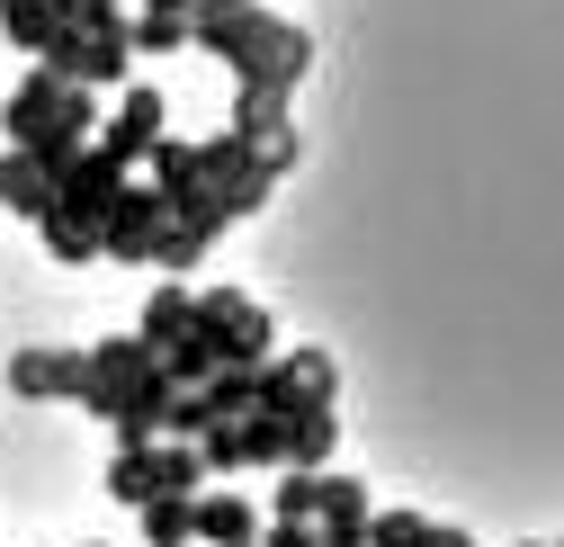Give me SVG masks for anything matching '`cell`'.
I'll list each match as a JSON object with an SVG mask.
<instances>
[{
	"mask_svg": "<svg viewBox=\"0 0 564 547\" xmlns=\"http://www.w3.org/2000/svg\"><path fill=\"white\" fill-rule=\"evenodd\" d=\"M197 10H260V0H197Z\"/></svg>",
	"mask_w": 564,
	"mask_h": 547,
	"instance_id": "cell-27",
	"label": "cell"
},
{
	"mask_svg": "<svg viewBox=\"0 0 564 547\" xmlns=\"http://www.w3.org/2000/svg\"><path fill=\"white\" fill-rule=\"evenodd\" d=\"M368 512L377 503H368L359 475H332V466L314 475V538L323 547H368Z\"/></svg>",
	"mask_w": 564,
	"mask_h": 547,
	"instance_id": "cell-8",
	"label": "cell"
},
{
	"mask_svg": "<svg viewBox=\"0 0 564 547\" xmlns=\"http://www.w3.org/2000/svg\"><path fill=\"white\" fill-rule=\"evenodd\" d=\"M117 189H126V171H117V162H99V153H82L73 171L54 180V216H63V225H82V234L99 243V207H108Z\"/></svg>",
	"mask_w": 564,
	"mask_h": 547,
	"instance_id": "cell-9",
	"label": "cell"
},
{
	"mask_svg": "<svg viewBox=\"0 0 564 547\" xmlns=\"http://www.w3.org/2000/svg\"><path fill=\"white\" fill-rule=\"evenodd\" d=\"M251 547H260V538H251Z\"/></svg>",
	"mask_w": 564,
	"mask_h": 547,
	"instance_id": "cell-30",
	"label": "cell"
},
{
	"mask_svg": "<svg viewBox=\"0 0 564 547\" xmlns=\"http://www.w3.org/2000/svg\"><path fill=\"white\" fill-rule=\"evenodd\" d=\"M206 251H216V243H206L197 225H162V234H153V260H144V269H162V279H188V269H197Z\"/></svg>",
	"mask_w": 564,
	"mask_h": 547,
	"instance_id": "cell-19",
	"label": "cell"
},
{
	"mask_svg": "<svg viewBox=\"0 0 564 547\" xmlns=\"http://www.w3.org/2000/svg\"><path fill=\"white\" fill-rule=\"evenodd\" d=\"M251 377H260V368H216V377H206V386H197L206 422H242V414H251Z\"/></svg>",
	"mask_w": 564,
	"mask_h": 547,
	"instance_id": "cell-20",
	"label": "cell"
},
{
	"mask_svg": "<svg viewBox=\"0 0 564 547\" xmlns=\"http://www.w3.org/2000/svg\"><path fill=\"white\" fill-rule=\"evenodd\" d=\"M153 368H162V360H153L134 332H108V341H90V351H82V395H73V404H90V414L108 422V414H117V404L144 386Z\"/></svg>",
	"mask_w": 564,
	"mask_h": 547,
	"instance_id": "cell-3",
	"label": "cell"
},
{
	"mask_svg": "<svg viewBox=\"0 0 564 547\" xmlns=\"http://www.w3.org/2000/svg\"><path fill=\"white\" fill-rule=\"evenodd\" d=\"M288 28H296V19H278L269 0H260V10H197V19H188V45H197V54H216L225 73L242 82L251 63H269L278 45H288Z\"/></svg>",
	"mask_w": 564,
	"mask_h": 547,
	"instance_id": "cell-1",
	"label": "cell"
},
{
	"mask_svg": "<svg viewBox=\"0 0 564 547\" xmlns=\"http://www.w3.org/2000/svg\"><path fill=\"white\" fill-rule=\"evenodd\" d=\"M45 73H54V82H73V90H126L134 45H126V36H99V28H63L54 54H45Z\"/></svg>",
	"mask_w": 564,
	"mask_h": 547,
	"instance_id": "cell-5",
	"label": "cell"
},
{
	"mask_svg": "<svg viewBox=\"0 0 564 547\" xmlns=\"http://www.w3.org/2000/svg\"><path fill=\"white\" fill-rule=\"evenodd\" d=\"M260 538V512L242 485H206L188 494V547H251Z\"/></svg>",
	"mask_w": 564,
	"mask_h": 547,
	"instance_id": "cell-7",
	"label": "cell"
},
{
	"mask_svg": "<svg viewBox=\"0 0 564 547\" xmlns=\"http://www.w3.org/2000/svg\"><path fill=\"white\" fill-rule=\"evenodd\" d=\"M278 368L296 377V395H305V404H332V395H340V368H332V351H288Z\"/></svg>",
	"mask_w": 564,
	"mask_h": 547,
	"instance_id": "cell-21",
	"label": "cell"
},
{
	"mask_svg": "<svg viewBox=\"0 0 564 547\" xmlns=\"http://www.w3.org/2000/svg\"><path fill=\"white\" fill-rule=\"evenodd\" d=\"M555 547H564V538H555Z\"/></svg>",
	"mask_w": 564,
	"mask_h": 547,
	"instance_id": "cell-29",
	"label": "cell"
},
{
	"mask_svg": "<svg viewBox=\"0 0 564 547\" xmlns=\"http://www.w3.org/2000/svg\"><path fill=\"white\" fill-rule=\"evenodd\" d=\"M225 135H242L251 153H269V144H288V99H251V90H234V117H225Z\"/></svg>",
	"mask_w": 564,
	"mask_h": 547,
	"instance_id": "cell-16",
	"label": "cell"
},
{
	"mask_svg": "<svg viewBox=\"0 0 564 547\" xmlns=\"http://www.w3.org/2000/svg\"><path fill=\"white\" fill-rule=\"evenodd\" d=\"M0 207H10V216H28V225H36V216L54 207V189H45V180H36V171H28L19 153H0Z\"/></svg>",
	"mask_w": 564,
	"mask_h": 547,
	"instance_id": "cell-18",
	"label": "cell"
},
{
	"mask_svg": "<svg viewBox=\"0 0 564 547\" xmlns=\"http://www.w3.org/2000/svg\"><path fill=\"white\" fill-rule=\"evenodd\" d=\"M10 395H19V404L82 395V351H19V360H10Z\"/></svg>",
	"mask_w": 564,
	"mask_h": 547,
	"instance_id": "cell-10",
	"label": "cell"
},
{
	"mask_svg": "<svg viewBox=\"0 0 564 547\" xmlns=\"http://www.w3.org/2000/svg\"><path fill=\"white\" fill-rule=\"evenodd\" d=\"M260 547H323L314 521H260Z\"/></svg>",
	"mask_w": 564,
	"mask_h": 547,
	"instance_id": "cell-26",
	"label": "cell"
},
{
	"mask_svg": "<svg viewBox=\"0 0 564 547\" xmlns=\"http://www.w3.org/2000/svg\"><path fill=\"white\" fill-rule=\"evenodd\" d=\"M188 323H197V288H188V279H162V288L144 297V323H134V341H144V351L162 360V351H171V341H180Z\"/></svg>",
	"mask_w": 564,
	"mask_h": 547,
	"instance_id": "cell-12",
	"label": "cell"
},
{
	"mask_svg": "<svg viewBox=\"0 0 564 547\" xmlns=\"http://www.w3.org/2000/svg\"><path fill=\"white\" fill-rule=\"evenodd\" d=\"M171 135V108H162V90H144V82H126V99H117V117L90 135V153L99 162H117L126 180H134V162H144L153 144Z\"/></svg>",
	"mask_w": 564,
	"mask_h": 547,
	"instance_id": "cell-4",
	"label": "cell"
},
{
	"mask_svg": "<svg viewBox=\"0 0 564 547\" xmlns=\"http://www.w3.org/2000/svg\"><path fill=\"white\" fill-rule=\"evenodd\" d=\"M368 547H475V538L431 512H368Z\"/></svg>",
	"mask_w": 564,
	"mask_h": 547,
	"instance_id": "cell-14",
	"label": "cell"
},
{
	"mask_svg": "<svg viewBox=\"0 0 564 547\" xmlns=\"http://www.w3.org/2000/svg\"><path fill=\"white\" fill-rule=\"evenodd\" d=\"M108 494L144 512V503L162 494V449H117V458H108Z\"/></svg>",
	"mask_w": 564,
	"mask_h": 547,
	"instance_id": "cell-17",
	"label": "cell"
},
{
	"mask_svg": "<svg viewBox=\"0 0 564 547\" xmlns=\"http://www.w3.org/2000/svg\"><path fill=\"white\" fill-rule=\"evenodd\" d=\"M63 28H73V19H63V10H45V0H0V36H10L28 63H45Z\"/></svg>",
	"mask_w": 564,
	"mask_h": 547,
	"instance_id": "cell-15",
	"label": "cell"
},
{
	"mask_svg": "<svg viewBox=\"0 0 564 547\" xmlns=\"http://www.w3.org/2000/svg\"><path fill=\"white\" fill-rule=\"evenodd\" d=\"M171 216H162V197H153V180H126L108 207H99V260H153V234H162Z\"/></svg>",
	"mask_w": 564,
	"mask_h": 547,
	"instance_id": "cell-6",
	"label": "cell"
},
{
	"mask_svg": "<svg viewBox=\"0 0 564 547\" xmlns=\"http://www.w3.org/2000/svg\"><path fill=\"white\" fill-rule=\"evenodd\" d=\"M36 243H45V251H54V260H63V269H90V260H99V243H90V234H82V225H63V216H54V207H45V216H36Z\"/></svg>",
	"mask_w": 564,
	"mask_h": 547,
	"instance_id": "cell-22",
	"label": "cell"
},
{
	"mask_svg": "<svg viewBox=\"0 0 564 547\" xmlns=\"http://www.w3.org/2000/svg\"><path fill=\"white\" fill-rule=\"evenodd\" d=\"M197 323L225 341V368H269V360H278V323H269V305L242 297V288H206V297H197Z\"/></svg>",
	"mask_w": 564,
	"mask_h": 547,
	"instance_id": "cell-2",
	"label": "cell"
},
{
	"mask_svg": "<svg viewBox=\"0 0 564 547\" xmlns=\"http://www.w3.org/2000/svg\"><path fill=\"white\" fill-rule=\"evenodd\" d=\"M278 440H288V458H278V466L323 475V458L340 449V414H332V404H305V414H288V422H278Z\"/></svg>",
	"mask_w": 564,
	"mask_h": 547,
	"instance_id": "cell-11",
	"label": "cell"
},
{
	"mask_svg": "<svg viewBox=\"0 0 564 547\" xmlns=\"http://www.w3.org/2000/svg\"><path fill=\"white\" fill-rule=\"evenodd\" d=\"M63 90H73V82H54L45 63H28V82H19L10 99H0V126H10V144H28V135H36V126L63 108Z\"/></svg>",
	"mask_w": 564,
	"mask_h": 547,
	"instance_id": "cell-13",
	"label": "cell"
},
{
	"mask_svg": "<svg viewBox=\"0 0 564 547\" xmlns=\"http://www.w3.org/2000/svg\"><path fill=\"white\" fill-rule=\"evenodd\" d=\"M144 538L153 547H188V494H153L144 503Z\"/></svg>",
	"mask_w": 564,
	"mask_h": 547,
	"instance_id": "cell-24",
	"label": "cell"
},
{
	"mask_svg": "<svg viewBox=\"0 0 564 547\" xmlns=\"http://www.w3.org/2000/svg\"><path fill=\"white\" fill-rule=\"evenodd\" d=\"M520 547H555V538H520Z\"/></svg>",
	"mask_w": 564,
	"mask_h": 547,
	"instance_id": "cell-28",
	"label": "cell"
},
{
	"mask_svg": "<svg viewBox=\"0 0 564 547\" xmlns=\"http://www.w3.org/2000/svg\"><path fill=\"white\" fill-rule=\"evenodd\" d=\"M234 458H242V466H278V458H288V440H278L269 414H242V422H234Z\"/></svg>",
	"mask_w": 564,
	"mask_h": 547,
	"instance_id": "cell-23",
	"label": "cell"
},
{
	"mask_svg": "<svg viewBox=\"0 0 564 547\" xmlns=\"http://www.w3.org/2000/svg\"><path fill=\"white\" fill-rule=\"evenodd\" d=\"M260 521H314V475L305 466H288V475H278V494H269V512Z\"/></svg>",
	"mask_w": 564,
	"mask_h": 547,
	"instance_id": "cell-25",
	"label": "cell"
}]
</instances>
